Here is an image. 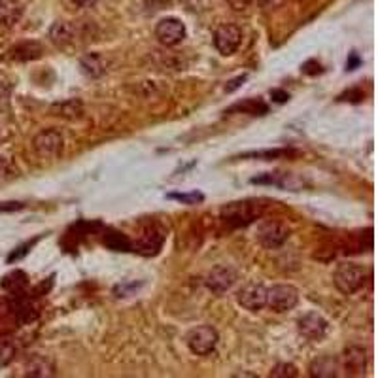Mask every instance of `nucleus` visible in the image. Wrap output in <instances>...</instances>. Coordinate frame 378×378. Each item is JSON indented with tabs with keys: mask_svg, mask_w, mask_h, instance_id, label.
Listing matches in <instances>:
<instances>
[{
	"mask_svg": "<svg viewBox=\"0 0 378 378\" xmlns=\"http://www.w3.org/2000/svg\"><path fill=\"white\" fill-rule=\"evenodd\" d=\"M233 112H242V114H250V116H265L268 112V106L261 99H246L231 106L225 114H233Z\"/></svg>",
	"mask_w": 378,
	"mask_h": 378,
	"instance_id": "nucleus-20",
	"label": "nucleus"
},
{
	"mask_svg": "<svg viewBox=\"0 0 378 378\" xmlns=\"http://www.w3.org/2000/svg\"><path fill=\"white\" fill-rule=\"evenodd\" d=\"M361 63H363V61H361L360 53L355 52L348 53V59H346V70H348V72H354V70L360 69Z\"/></svg>",
	"mask_w": 378,
	"mask_h": 378,
	"instance_id": "nucleus-32",
	"label": "nucleus"
},
{
	"mask_svg": "<svg viewBox=\"0 0 378 378\" xmlns=\"http://www.w3.org/2000/svg\"><path fill=\"white\" fill-rule=\"evenodd\" d=\"M297 327H299V333L302 337L309 338V341H321L329 331V324L318 312H307L302 318H299Z\"/></svg>",
	"mask_w": 378,
	"mask_h": 378,
	"instance_id": "nucleus-10",
	"label": "nucleus"
},
{
	"mask_svg": "<svg viewBox=\"0 0 378 378\" xmlns=\"http://www.w3.org/2000/svg\"><path fill=\"white\" fill-rule=\"evenodd\" d=\"M237 301L242 309L250 312H259L267 307V288L261 284H246L237 295Z\"/></svg>",
	"mask_w": 378,
	"mask_h": 378,
	"instance_id": "nucleus-9",
	"label": "nucleus"
},
{
	"mask_svg": "<svg viewBox=\"0 0 378 378\" xmlns=\"http://www.w3.org/2000/svg\"><path fill=\"white\" fill-rule=\"evenodd\" d=\"M246 80H248V74H240V76H237V78H233L231 82H227L225 93H233V91H237V89H239L240 85L246 82Z\"/></svg>",
	"mask_w": 378,
	"mask_h": 378,
	"instance_id": "nucleus-33",
	"label": "nucleus"
},
{
	"mask_svg": "<svg viewBox=\"0 0 378 378\" xmlns=\"http://www.w3.org/2000/svg\"><path fill=\"white\" fill-rule=\"evenodd\" d=\"M235 280H237V273H235V268L227 267V265H218L208 273L206 276V288H208L212 293L215 295H221V293H225L233 288Z\"/></svg>",
	"mask_w": 378,
	"mask_h": 378,
	"instance_id": "nucleus-11",
	"label": "nucleus"
},
{
	"mask_svg": "<svg viewBox=\"0 0 378 378\" xmlns=\"http://www.w3.org/2000/svg\"><path fill=\"white\" fill-rule=\"evenodd\" d=\"M369 278V273L361 265L355 263H341L333 274V284L344 295H354L360 290H363Z\"/></svg>",
	"mask_w": 378,
	"mask_h": 378,
	"instance_id": "nucleus-2",
	"label": "nucleus"
},
{
	"mask_svg": "<svg viewBox=\"0 0 378 378\" xmlns=\"http://www.w3.org/2000/svg\"><path fill=\"white\" fill-rule=\"evenodd\" d=\"M343 371L341 360L335 355H321L316 358L309 367V374L314 378H337Z\"/></svg>",
	"mask_w": 378,
	"mask_h": 378,
	"instance_id": "nucleus-14",
	"label": "nucleus"
},
{
	"mask_svg": "<svg viewBox=\"0 0 378 378\" xmlns=\"http://www.w3.org/2000/svg\"><path fill=\"white\" fill-rule=\"evenodd\" d=\"M186 25L182 23L178 18H165L155 25V38L167 47L178 46L186 40Z\"/></svg>",
	"mask_w": 378,
	"mask_h": 378,
	"instance_id": "nucleus-7",
	"label": "nucleus"
},
{
	"mask_svg": "<svg viewBox=\"0 0 378 378\" xmlns=\"http://www.w3.org/2000/svg\"><path fill=\"white\" fill-rule=\"evenodd\" d=\"M186 2L191 10H201V6H203V0H186Z\"/></svg>",
	"mask_w": 378,
	"mask_h": 378,
	"instance_id": "nucleus-37",
	"label": "nucleus"
},
{
	"mask_svg": "<svg viewBox=\"0 0 378 378\" xmlns=\"http://www.w3.org/2000/svg\"><path fill=\"white\" fill-rule=\"evenodd\" d=\"M257 242L267 248V250H276L280 246L285 244V240L290 239V227L280 220H267L259 223L256 233Z\"/></svg>",
	"mask_w": 378,
	"mask_h": 378,
	"instance_id": "nucleus-4",
	"label": "nucleus"
},
{
	"mask_svg": "<svg viewBox=\"0 0 378 378\" xmlns=\"http://www.w3.org/2000/svg\"><path fill=\"white\" fill-rule=\"evenodd\" d=\"M40 239H42V237H36L35 240H29V242H25L23 246H19L18 250H13L12 254H10V256H8V263L19 261V259H21V257L27 256V254H29L30 248H33V246H35L36 242H38V240H40Z\"/></svg>",
	"mask_w": 378,
	"mask_h": 378,
	"instance_id": "nucleus-29",
	"label": "nucleus"
},
{
	"mask_svg": "<svg viewBox=\"0 0 378 378\" xmlns=\"http://www.w3.org/2000/svg\"><path fill=\"white\" fill-rule=\"evenodd\" d=\"M74 2L76 6H80V8H93L99 0H72Z\"/></svg>",
	"mask_w": 378,
	"mask_h": 378,
	"instance_id": "nucleus-36",
	"label": "nucleus"
},
{
	"mask_svg": "<svg viewBox=\"0 0 378 378\" xmlns=\"http://www.w3.org/2000/svg\"><path fill=\"white\" fill-rule=\"evenodd\" d=\"M240 42H242V30H240V27H237V25L225 23L215 29L214 46L223 57L233 55L240 47Z\"/></svg>",
	"mask_w": 378,
	"mask_h": 378,
	"instance_id": "nucleus-8",
	"label": "nucleus"
},
{
	"mask_svg": "<svg viewBox=\"0 0 378 378\" xmlns=\"http://www.w3.org/2000/svg\"><path fill=\"white\" fill-rule=\"evenodd\" d=\"M63 134L55 131V129H46L35 136L33 140V146H35V151L40 155L42 159H57L61 153H63Z\"/></svg>",
	"mask_w": 378,
	"mask_h": 378,
	"instance_id": "nucleus-6",
	"label": "nucleus"
},
{
	"mask_svg": "<svg viewBox=\"0 0 378 378\" xmlns=\"http://www.w3.org/2000/svg\"><path fill=\"white\" fill-rule=\"evenodd\" d=\"M10 57L13 61H35V59L42 57V46L38 42H23L13 47L10 52Z\"/></svg>",
	"mask_w": 378,
	"mask_h": 378,
	"instance_id": "nucleus-19",
	"label": "nucleus"
},
{
	"mask_svg": "<svg viewBox=\"0 0 378 378\" xmlns=\"http://www.w3.org/2000/svg\"><path fill=\"white\" fill-rule=\"evenodd\" d=\"M21 6L16 2H0V27H13L21 18Z\"/></svg>",
	"mask_w": 378,
	"mask_h": 378,
	"instance_id": "nucleus-23",
	"label": "nucleus"
},
{
	"mask_svg": "<svg viewBox=\"0 0 378 378\" xmlns=\"http://www.w3.org/2000/svg\"><path fill=\"white\" fill-rule=\"evenodd\" d=\"M78 35H80V30H78V23H74V21H57V23H53L52 29H49V38H52V42L61 47L74 44Z\"/></svg>",
	"mask_w": 378,
	"mask_h": 378,
	"instance_id": "nucleus-16",
	"label": "nucleus"
},
{
	"mask_svg": "<svg viewBox=\"0 0 378 378\" xmlns=\"http://www.w3.org/2000/svg\"><path fill=\"white\" fill-rule=\"evenodd\" d=\"M252 184H268V186L282 187V189H295L297 182H293V176L282 175V172H267L263 176H256L252 178Z\"/></svg>",
	"mask_w": 378,
	"mask_h": 378,
	"instance_id": "nucleus-18",
	"label": "nucleus"
},
{
	"mask_svg": "<svg viewBox=\"0 0 378 378\" xmlns=\"http://www.w3.org/2000/svg\"><path fill=\"white\" fill-rule=\"evenodd\" d=\"M271 97H273L274 102H278V105H284L290 100V93H285L284 89H273L271 91Z\"/></svg>",
	"mask_w": 378,
	"mask_h": 378,
	"instance_id": "nucleus-35",
	"label": "nucleus"
},
{
	"mask_svg": "<svg viewBox=\"0 0 378 378\" xmlns=\"http://www.w3.org/2000/svg\"><path fill=\"white\" fill-rule=\"evenodd\" d=\"M25 208L23 203L19 201H8V203H0V212H16V210Z\"/></svg>",
	"mask_w": 378,
	"mask_h": 378,
	"instance_id": "nucleus-34",
	"label": "nucleus"
},
{
	"mask_svg": "<svg viewBox=\"0 0 378 378\" xmlns=\"http://www.w3.org/2000/svg\"><path fill=\"white\" fill-rule=\"evenodd\" d=\"M341 367L348 377H363L367 369V350L361 346H348L344 350Z\"/></svg>",
	"mask_w": 378,
	"mask_h": 378,
	"instance_id": "nucleus-12",
	"label": "nucleus"
},
{
	"mask_svg": "<svg viewBox=\"0 0 378 378\" xmlns=\"http://www.w3.org/2000/svg\"><path fill=\"white\" fill-rule=\"evenodd\" d=\"M282 0H259V4L265 8H271V6H276V4H280Z\"/></svg>",
	"mask_w": 378,
	"mask_h": 378,
	"instance_id": "nucleus-38",
	"label": "nucleus"
},
{
	"mask_svg": "<svg viewBox=\"0 0 378 378\" xmlns=\"http://www.w3.org/2000/svg\"><path fill=\"white\" fill-rule=\"evenodd\" d=\"M263 206L259 201H235V203L225 204L223 208L220 210V218L223 220V223H227L233 229H240V227L252 225L254 221H257L263 215Z\"/></svg>",
	"mask_w": 378,
	"mask_h": 378,
	"instance_id": "nucleus-1",
	"label": "nucleus"
},
{
	"mask_svg": "<svg viewBox=\"0 0 378 378\" xmlns=\"http://www.w3.org/2000/svg\"><path fill=\"white\" fill-rule=\"evenodd\" d=\"M167 197L175 199V201H178V203L182 204H189V206H191V204L203 203L204 201V195L201 191H197V189L189 193H169Z\"/></svg>",
	"mask_w": 378,
	"mask_h": 378,
	"instance_id": "nucleus-27",
	"label": "nucleus"
},
{
	"mask_svg": "<svg viewBox=\"0 0 378 378\" xmlns=\"http://www.w3.org/2000/svg\"><path fill=\"white\" fill-rule=\"evenodd\" d=\"M297 302H299V291L295 285L278 284L267 290V307L276 314L290 312L295 309Z\"/></svg>",
	"mask_w": 378,
	"mask_h": 378,
	"instance_id": "nucleus-5",
	"label": "nucleus"
},
{
	"mask_svg": "<svg viewBox=\"0 0 378 378\" xmlns=\"http://www.w3.org/2000/svg\"><path fill=\"white\" fill-rule=\"evenodd\" d=\"M105 244L114 252H129L133 248L131 240L123 233H117V231H106Z\"/></svg>",
	"mask_w": 378,
	"mask_h": 378,
	"instance_id": "nucleus-26",
	"label": "nucleus"
},
{
	"mask_svg": "<svg viewBox=\"0 0 378 378\" xmlns=\"http://www.w3.org/2000/svg\"><path fill=\"white\" fill-rule=\"evenodd\" d=\"M218 343H220V333L215 331V327L212 326L193 327L191 331L186 335L187 348L191 350L195 355L212 354Z\"/></svg>",
	"mask_w": 378,
	"mask_h": 378,
	"instance_id": "nucleus-3",
	"label": "nucleus"
},
{
	"mask_svg": "<svg viewBox=\"0 0 378 378\" xmlns=\"http://www.w3.org/2000/svg\"><path fill=\"white\" fill-rule=\"evenodd\" d=\"M16 297H18V299H16V302L12 305L13 316H16V318H18L21 324H29V321L36 320V310L30 307V302L25 301V299H21V297H19V293Z\"/></svg>",
	"mask_w": 378,
	"mask_h": 378,
	"instance_id": "nucleus-25",
	"label": "nucleus"
},
{
	"mask_svg": "<svg viewBox=\"0 0 378 378\" xmlns=\"http://www.w3.org/2000/svg\"><path fill=\"white\" fill-rule=\"evenodd\" d=\"M301 72H302V74L316 76V74H321V72H324V69H321V64L318 63L316 59H309L307 63H302Z\"/></svg>",
	"mask_w": 378,
	"mask_h": 378,
	"instance_id": "nucleus-31",
	"label": "nucleus"
},
{
	"mask_svg": "<svg viewBox=\"0 0 378 378\" xmlns=\"http://www.w3.org/2000/svg\"><path fill=\"white\" fill-rule=\"evenodd\" d=\"M140 282L136 284V282H131V284H119L114 288V293H116V297H131L134 295V291H138L140 288Z\"/></svg>",
	"mask_w": 378,
	"mask_h": 378,
	"instance_id": "nucleus-30",
	"label": "nucleus"
},
{
	"mask_svg": "<svg viewBox=\"0 0 378 378\" xmlns=\"http://www.w3.org/2000/svg\"><path fill=\"white\" fill-rule=\"evenodd\" d=\"M27 285H29V278H27V274L23 271H13V273L6 274L2 278V288L10 291L12 295H18V293L21 295L27 290Z\"/></svg>",
	"mask_w": 378,
	"mask_h": 378,
	"instance_id": "nucleus-21",
	"label": "nucleus"
},
{
	"mask_svg": "<svg viewBox=\"0 0 378 378\" xmlns=\"http://www.w3.org/2000/svg\"><path fill=\"white\" fill-rule=\"evenodd\" d=\"M299 374L297 367L293 363H288V361H282V363H276L271 371V377L274 378H295Z\"/></svg>",
	"mask_w": 378,
	"mask_h": 378,
	"instance_id": "nucleus-28",
	"label": "nucleus"
},
{
	"mask_svg": "<svg viewBox=\"0 0 378 378\" xmlns=\"http://www.w3.org/2000/svg\"><path fill=\"white\" fill-rule=\"evenodd\" d=\"M18 355V343L16 338H12L10 335H2L0 337V369H4L16 360Z\"/></svg>",
	"mask_w": 378,
	"mask_h": 378,
	"instance_id": "nucleus-22",
	"label": "nucleus"
},
{
	"mask_svg": "<svg viewBox=\"0 0 378 378\" xmlns=\"http://www.w3.org/2000/svg\"><path fill=\"white\" fill-rule=\"evenodd\" d=\"M165 237H167V233H165L163 227L153 223V225L148 227L144 235L140 237V240L136 242V250L134 252H140V254H144V256H155V254L161 250V246H163Z\"/></svg>",
	"mask_w": 378,
	"mask_h": 378,
	"instance_id": "nucleus-13",
	"label": "nucleus"
},
{
	"mask_svg": "<svg viewBox=\"0 0 378 378\" xmlns=\"http://www.w3.org/2000/svg\"><path fill=\"white\" fill-rule=\"evenodd\" d=\"M297 151L285 150V148H280V150H265V151H248L244 155H240V159H263V161H273V159H282L290 158V155H295Z\"/></svg>",
	"mask_w": 378,
	"mask_h": 378,
	"instance_id": "nucleus-24",
	"label": "nucleus"
},
{
	"mask_svg": "<svg viewBox=\"0 0 378 378\" xmlns=\"http://www.w3.org/2000/svg\"><path fill=\"white\" fill-rule=\"evenodd\" d=\"M106 66H108V61L100 53H85L80 59V69H82V72L88 78H100V76H105Z\"/></svg>",
	"mask_w": 378,
	"mask_h": 378,
	"instance_id": "nucleus-17",
	"label": "nucleus"
},
{
	"mask_svg": "<svg viewBox=\"0 0 378 378\" xmlns=\"http://www.w3.org/2000/svg\"><path fill=\"white\" fill-rule=\"evenodd\" d=\"M25 374L33 378H49L55 374V363L49 355L33 354L25 363Z\"/></svg>",
	"mask_w": 378,
	"mask_h": 378,
	"instance_id": "nucleus-15",
	"label": "nucleus"
}]
</instances>
